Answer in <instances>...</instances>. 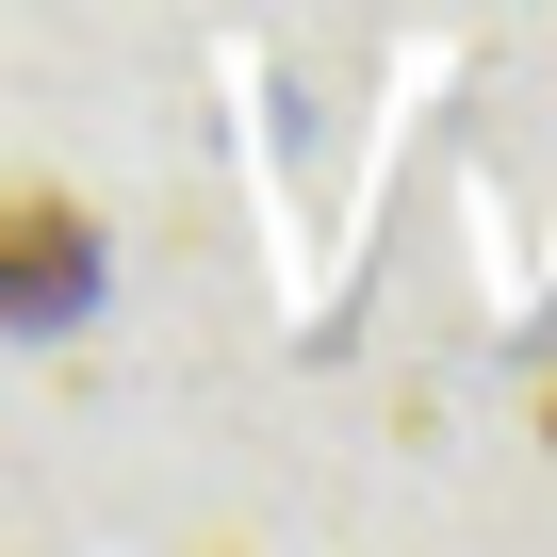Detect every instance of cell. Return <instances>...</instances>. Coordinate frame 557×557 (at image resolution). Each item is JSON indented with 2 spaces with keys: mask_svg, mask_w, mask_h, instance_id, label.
<instances>
[{
  "mask_svg": "<svg viewBox=\"0 0 557 557\" xmlns=\"http://www.w3.org/2000/svg\"><path fill=\"white\" fill-rule=\"evenodd\" d=\"M99 296V230L50 181H0V329H66Z\"/></svg>",
  "mask_w": 557,
  "mask_h": 557,
  "instance_id": "cell-1",
  "label": "cell"
},
{
  "mask_svg": "<svg viewBox=\"0 0 557 557\" xmlns=\"http://www.w3.org/2000/svg\"><path fill=\"white\" fill-rule=\"evenodd\" d=\"M541 443H557V394H541Z\"/></svg>",
  "mask_w": 557,
  "mask_h": 557,
  "instance_id": "cell-2",
  "label": "cell"
}]
</instances>
